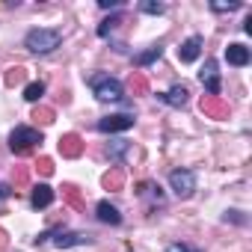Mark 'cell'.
<instances>
[{
    "label": "cell",
    "instance_id": "obj_1",
    "mask_svg": "<svg viewBox=\"0 0 252 252\" xmlns=\"http://www.w3.org/2000/svg\"><path fill=\"white\" fill-rule=\"evenodd\" d=\"M63 42V33L60 30H48V27H36L24 36V48L33 51V54H51L57 51Z\"/></svg>",
    "mask_w": 252,
    "mask_h": 252
},
{
    "label": "cell",
    "instance_id": "obj_2",
    "mask_svg": "<svg viewBox=\"0 0 252 252\" xmlns=\"http://www.w3.org/2000/svg\"><path fill=\"white\" fill-rule=\"evenodd\" d=\"M45 140H42V131H36V128H30V125H18V128L9 134V149H12V155H18V158H24V155H30L36 146H42Z\"/></svg>",
    "mask_w": 252,
    "mask_h": 252
},
{
    "label": "cell",
    "instance_id": "obj_3",
    "mask_svg": "<svg viewBox=\"0 0 252 252\" xmlns=\"http://www.w3.org/2000/svg\"><path fill=\"white\" fill-rule=\"evenodd\" d=\"M89 86L95 92L98 101H122V83L116 77H110L107 71H98L89 77Z\"/></svg>",
    "mask_w": 252,
    "mask_h": 252
},
{
    "label": "cell",
    "instance_id": "obj_4",
    "mask_svg": "<svg viewBox=\"0 0 252 252\" xmlns=\"http://www.w3.org/2000/svg\"><path fill=\"white\" fill-rule=\"evenodd\" d=\"M169 187L178 199H190L196 190V172L193 169H172L169 172Z\"/></svg>",
    "mask_w": 252,
    "mask_h": 252
},
{
    "label": "cell",
    "instance_id": "obj_5",
    "mask_svg": "<svg viewBox=\"0 0 252 252\" xmlns=\"http://www.w3.org/2000/svg\"><path fill=\"white\" fill-rule=\"evenodd\" d=\"M134 116L131 113H116V116H104V119H98V125L95 128L101 131V134H119V131H131L134 128Z\"/></svg>",
    "mask_w": 252,
    "mask_h": 252
},
{
    "label": "cell",
    "instance_id": "obj_6",
    "mask_svg": "<svg viewBox=\"0 0 252 252\" xmlns=\"http://www.w3.org/2000/svg\"><path fill=\"white\" fill-rule=\"evenodd\" d=\"M51 240H54L57 249H68V246H89L92 243V234H86V231H60Z\"/></svg>",
    "mask_w": 252,
    "mask_h": 252
},
{
    "label": "cell",
    "instance_id": "obj_7",
    "mask_svg": "<svg viewBox=\"0 0 252 252\" xmlns=\"http://www.w3.org/2000/svg\"><path fill=\"white\" fill-rule=\"evenodd\" d=\"M202 86L208 89V95H220V71H217V60H208L199 71Z\"/></svg>",
    "mask_w": 252,
    "mask_h": 252
},
{
    "label": "cell",
    "instance_id": "obj_8",
    "mask_svg": "<svg viewBox=\"0 0 252 252\" xmlns=\"http://www.w3.org/2000/svg\"><path fill=\"white\" fill-rule=\"evenodd\" d=\"M202 113L211 119H228V104L220 95H205L202 98Z\"/></svg>",
    "mask_w": 252,
    "mask_h": 252
},
{
    "label": "cell",
    "instance_id": "obj_9",
    "mask_svg": "<svg viewBox=\"0 0 252 252\" xmlns=\"http://www.w3.org/2000/svg\"><path fill=\"white\" fill-rule=\"evenodd\" d=\"M86 149V143L80 140V134H63L60 137V155L63 158H80Z\"/></svg>",
    "mask_w": 252,
    "mask_h": 252
},
{
    "label": "cell",
    "instance_id": "obj_10",
    "mask_svg": "<svg viewBox=\"0 0 252 252\" xmlns=\"http://www.w3.org/2000/svg\"><path fill=\"white\" fill-rule=\"evenodd\" d=\"M30 205H33L36 211L51 208V205H54V190H51L48 184H36V187H33V193H30Z\"/></svg>",
    "mask_w": 252,
    "mask_h": 252
},
{
    "label": "cell",
    "instance_id": "obj_11",
    "mask_svg": "<svg viewBox=\"0 0 252 252\" xmlns=\"http://www.w3.org/2000/svg\"><path fill=\"white\" fill-rule=\"evenodd\" d=\"M202 54V36H190L181 48H178V60L181 63H196Z\"/></svg>",
    "mask_w": 252,
    "mask_h": 252
},
{
    "label": "cell",
    "instance_id": "obj_12",
    "mask_svg": "<svg viewBox=\"0 0 252 252\" xmlns=\"http://www.w3.org/2000/svg\"><path fill=\"white\" fill-rule=\"evenodd\" d=\"M225 60H228V65H237V68H243V65H249V60H252V54H249V48L246 45H228L225 48Z\"/></svg>",
    "mask_w": 252,
    "mask_h": 252
},
{
    "label": "cell",
    "instance_id": "obj_13",
    "mask_svg": "<svg viewBox=\"0 0 252 252\" xmlns=\"http://www.w3.org/2000/svg\"><path fill=\"white\" fill-rule=\"evenodd\" d=\"M95 217H98L101 222H107V225H119V222H122V214H119V208H116V205H110V202H98V208H95Z\"/></svg>",
    "mask_w": 252,
    "mask_h": 252
},
{
    "label": "cell",
    "instance_id": "obj_14",
    "mask_svg": "<svg viewBox=\"0 0 252 252\" xmlns=\"http://www.w3.org/2000/svg\"><path fill=\"white\" fill-rule=\"evenodd\" d=\"M187 98H190V92H187L184 86H172L169 92H163V95H160V101H163V104H169V107H184V104H187Z\"/></svg>",
    "mask_w": 252,
    "mask_h": 252
},
{
    "label": "cell",
    "instance_id": "obj_15",
    "mask_svg": "<svg viewBox=\"0 0 252 252\" xmlns=\"http://www.w3.org/2000/svg\"><path fill=\"white\" fill-rule=\"evenodd\" d=\"M101 184H104V190H122V187H125V172H122V166H113V169L101 178Z\"/></svg>",
    "mask_w": 252,
    "mask_h": 252
},
{
    "label": "cell",
    "instance_id": "obj_16",
    "mask_svg": "<svg viewBox=\"0 0 252 252\" xmlns=\"http://www.w3.org/2000/svg\"><path fill=\"white\" fill-rule=\"evenodd\" d=\"M131 149V143L128 140H116L110 149H107V155H110V160L116 163V166H122V160H125V152Z\"/></svg>",
    "mask_w": 252,
    "mask_h": 252
},
{
    "label": "cell",
    "instance_id": "obj_17",
    "mask_svg": "<svg viewBox=\"0 0 252 252\" xmlns=\"http://www.w3.org/2000/svg\"><path fill=\"white\" fill-rule=\"evenodd\" d=\"M63 196H65V202L74 208V211H86V202L80 199V190L77 187H71V184H65L63 187Z\"/></svg>",
    "mask_w": 252,
    "mask_h": 252
},
{
    "label": "cell",
    "instance_id": "obj_18",
    "mask_svg": "<svg viewBox=\"0 0 252 252\" xmlns=\"http://www.w3.org/2000/svg\"><path fill=\"white\" fill-rule=\"evenodd\" d=\"M160 54H163V45H152L146 54H137V57H134V63H137V65H149V63L160 60Z\"/></svg>",
    "mask_w": 252,
    "mask_h": 252
},
{
    "label": "cell",
    "instance_id": "obj_19",
    "mask_svg": "<svg viewBox=\"0 0 252 252\" xmlns=\"http://www.w3.org/2000/svg\"><path fill=\"white\" fill-rule=\"evenodd\" d=\"M128 86H131V92H134V95L149 92V80H146V74H143V71H134V74H131V80H128Z\"/></svg>",
    "mask_w": 252,
    "mask_h": 252
},
{
    "label": "cell",
    "instance_id": "obj_20",
    "mask_svg": "<svg viewBox=\"0 0 252 252\" xmlns=\"http://www.w3.org/2000/svg\"><path fill=\"white\" fill-rule=\"evenodd\" d=\"M3 80H6V86H18V83H24V80H27V68H24V65H15V68H9V71H6V77H3Z\"/></svg>",
    "mask_w": 252,
    "mask_h": 252
},
{
    "label": "cell",
    "instance_id": "obj_21",
    "mask_svg": "<svg viewBox=\"0 0 252 252\" xmlns=\"http://www.w3.org/2000/svg\"><path fill=\"white\" fill-rule=\"evenodd\" d=\"M42 95H45V83H42V80H33V83L24 86V98H27V101H39Z\"/></svg>",
    "mask_w": 252,
    "mask_h": 252
},
{
    "label": "cell",
    "instance_id": "obj_22",
    "mask_svg": "<svg viewBox=\"0 0 252 252\" xmlns=\"http://www.w3.org/2000/svg\"><path fill=\"white\" fill-rule=\"evenodd\" d=\"M119 24H122V18H119V15H116V18H107V21H101V27H98V36H101V39H107V36H110V33H113Z\"/></svg>",
    "mask_w": 252,
    "mask_h": 252
},
{
    "label": "cell",
    "instance_id": "obj_23",
    "mask_svg": "<svg viewBox=\"0 0 252 252\" xmlns=\"http://www.w3.org/2000/svg\"><path fill=\"white\" fill-rule=\"evenodd\" d=\"M140 9H143L146 15H163V12H166V6H163V3H155V0H143Z\"/></svg>",
    "mask_w": 252,
    "mask_h": 252
},
{
    "label": "cell",
    "instance_id": "obj_24",
    "mask_svg": "<svg viewBox=\"0 0 252 252\" xmlns=\"http://www.w3.org/2000/svg\"><path fill=\"white\" fill-rule=\"evenodd\" d=\"M33 119H36V122H42V125H51V122H54V110H51V107H36Z\"/></svg>",
    "mask_w": 252,
    "mask_h": 252
},
{
    "label": "cell",
    "instance_id": "obj_25",
    "mask_svg": "<svg viewBox=\"0 0 252 252\" xmlns=\"http://www.w3.org/2000/svg\"><path fill=\"white\" fill-rule=\"evenodd\" d=\"M36 169L48 178V175H54V160L51 158H39V163H36Z\"/></svg>",
    "mask_w": 252,
    "mask_h": 252
},
{
    "label": "cell",
    "instance_id": "obj_26",
    "mask_svg": "<svg viewBox=\"0 0 252 252\" xmlns=\"http://www.w3.org/2000/svg\"><path fill=\"white\" fill-rule=\"evenodd\" d=\"M211 9L214 12H234V9H240V3L237 0H231V3H211Z\"/></svg>",
    "mask_w": 252,
    "mask_h": 252
},
{
    "label": "cell",
    "instance_id": "obj_27",
    "mask_svg": "<svg viewBox=\"0 0 252 252\" xmlns=\"http://www.w3.org/2000/svg\"><path fill=\"white\" fill-rule=\"evenodd\" d=\"M12 178H15V187H24V184H27V178H30V172L21 166V169H15V175H12Z\"/></svg>",
    "mask_w": 252,
    "mask_h": 252
},
{
    "label": "cell",
    "instance_id": "obj_28",
    "mask_svg": "<svg viewBox=\"0 0 252 252\" xmlns=\"http://www.w3.org/2000/svg\"><path fill=\"white\" fill-rule=\"evenodd\" d=\"M166 252H199V249H190V246H184V243H169Z\"/></svg>",
    "mask_w": 252,
    "mask_h": 252
},
{
    "label": "cell",
    "instance_id": "obj_29",
    "mask_svg": "<svg viewBox=\"0 0 252 252\" xmlns=\"http://www.w3.org/2000/svg\"><path fill=\"white\" fill-rule=\"evenodd\" d=\"M98 6H101V9H116L119 0H98Z\"/></svg>",
    "mask_w": 252,
    "mask_h": 252
},
{
    "label": "cell",
    "instance_id": "obj_30",
    "mask_svg": "<svg viewBox=\"0 0 252 252\" xmlns=\"http://www.w3.org/2000/svg\"><path fill=\"white\" fill-rule=\"evenodd\" d=\"M6 246H9V237H6L3 228H0V249H6Z\"/></svg>",
    "mask_w": 252,
    "mask_h": 252
},
{
    "label": "cell",
    "instance_id": "obj_31",
    "mask_svg": "<svg viewBox=\"0 0 252 252\" xmlns=\"http://www.w3.org/2000/svg\"><path fill=\"white\" fill-rule=\"evenodd\" d=\"M9 193H12V190H9V184H0V199H6Z\"/></svg>",
    "mask_w": 252,
    "mask_h": 252
}]
</instances>
